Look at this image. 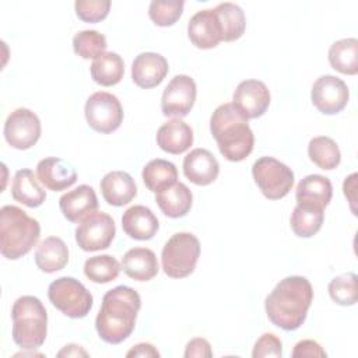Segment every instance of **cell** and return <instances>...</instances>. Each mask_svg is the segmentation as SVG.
Instances as JSON below:
<instances>
[{
	"instance_id": "cell-34",
	"label": "cell",
	"mask_w": 358,
	"mask_h": 358,
	"mask_svg": "<svg viewBox=\"0 0 358 358\" xmlns=\"http://www.w3.org/2000/svg\"><path fill=\"white\" fill-rule=\"evenodd\" d=\"M122 266L110 255L92 256L84 263V274L88 280L96 284H106L117 278Z\"/></svg>"
},
{
	"instance_id": "cell-13",
	"label": "cell",
	"mask_w": 358,
	"mask_h": 358,
	"mask_svg": "<svg viewBox=\"0 0 358 358\" xmlns=\"http://www.w3.org/2000/svg\"><path fill=\"white\" fill-rule=\"evenodd\" d=\"M196 83L186 74L175 76L165 87L161 98V110L165 116H186L196 101Z\"/></svg>"
},
{
	"instance_id": "cell-25",
	"label": "cell",
	"mask_w": 358,
	"mask_h": 358,
	"mask_svg": "<svg viewBox=\"0 0 358 358\" xmlns=\"http://www.w3.org/2000/svg\"><path fill=\"white\" fill-rule=\"evenodd\" d=\"M155 201L166 217L180 218L190 211L193 196L185 183L176 182L172 186L155 193Z\"/></svg>"
},
{
	"instance_id": "cell-40",
	"label": "cell",
	"mask_w": 358,
	"mask_h": 358,
	"mask_svg": "<svg viewBox=\"0 0 358 358\" xmlns=\"http://www.w3.org/2000/svg\"><path fill=\"white\" fill-rule=\"evenodd\" d=\"M326 351L320 347L319 343L313 341V340H302L299 343H296V345L294 347L292 351V357L298 358V357H326Z\"/></svg>"
},
{
	"instance_id": "cell-41",
	"label": "cell",
	"mask_w": 358,
	"mask_h": 358,
	"mask_svg": "<svg viewBox=\"0 0 358 358\" xmlns=\"http://www.w3.org/2000/svg\"><path fill=\"white\" fill-rule=\"evenodd\" d=\"M185 357L186 358H192V357H197V358L207 357V358H210V357H213L211 345L206 338H201V337L193 338L186 344Z\"/></svg>"
},
{
	"instance_id": "cell-44",
	"label": "cell",
	"mask_w": 358,
	"mask_h": 358,
	"mask_svg": "<svg viewBox=\"0 0 358 358\" xmlns=\"http://www.w3.org/2000/svg\"><path fill=\"white\" fill-rule=\"evenodd\" d=\"M59 357H78V355H83V357H87L88 354L80 347V345H76V344H69L66 345L62 351H59L57 354Z\"/></svg>"
},
{
	"instance_id": "cell-4",
	"label": "cell",
	"mask_w": 358,
	"mask_h": 358,
	"mask_svg": "<svg viewBox=\"0 0 358 358\" xmlns=\"http://www.w3.org/2000/svg\"><path fill=\"white\" fill-rule=\"evenodd\" d=\"M39 222L17 206L0 210V250L3 257L17 260L25 256L38 242Z\"/></svg>"
},
{
	"instance_id": "cell-42",
	"label": "cell",
	"mask_w": 358,
	"mask_h": 358,
	"mask_svg": "<svg viewBox=\"0 0 358 358\" xmlns=\"http://www.w3.org/2000/svg\"><path fill=\"white\" fill-rule=\"evenodd\" d=\"M126 357H159V352L152 344L140 343V344H136L131 350H129Z\"/></svg>"
},
{
	"instance_id": "cell-35",
	"label": "cell",
	"mask_w": 358,
	"mask_h": 358,
	"mask_svg": "<svg viewBox=\"0 0 358 358\" xmlns=\"http://www.w3.org/2000/svg\"><path fill=\"white\" fill-rule=\"evenodd\" d=\"M106 38L95 29H84L74 35L73 49L74 53L83 59H96L106 50Z\"/></svg>"
},
{
	"instance_id": "cell-37",
	"label": "cell",
	"mask_w": 358,
	"mask_h": 358,
	"mask_svg": "<svg viewBox=\"0 0 358 358\" xmlns=\"http://www.w3.org/2000/svg\"><path fill=\"white\" fill-rule=\"evenodd\" d=\"M185 1L182 0H168V1H151L148 7V15L152 22L158 27L173 25L183 13Z\"/></svg>"
},
{
	"instance_id": "cell-30",
	"label": "cell",
	"mask_w": 358,
	"mask_h": 358,
	"mask_svg": "<svg viewBox=\"0 0 358 358\" xmlns=\"http://www.w3.org/2000/svg\"><path fill=\"white\" fill-rule=\"evenodd\" d=\"M330 66L348 76L358 73V41L355 38H344L336 41L329 49Z\"/></svg>"
},
{
	"instance_id": "cell-32",
	"label": "cell",
	"mask_w": 358,
	"mask_h": 358,
	"mask_svg": "<svg viewBox=\"0 0 358 358\" xmlns=\"http://www.w3.org/2000/svg\"><path fill=\"white\" fill-rule=\"evenodd\" d=\"M323 211L324 208L320 207L296 204L289 218L294 234L299 238H310L317 234L324 220Z\"/></svg>"
},
{
	"instance_id": "cell-7",
	"label": "cell",
	"mask_w": 358,
	"mask_h": 358,
	"mask_svg": "<svg viewBox=\"0 0 358 358\" xmlns=\"http://www.w3.org/2000/svg\"><path fill=\"white\" fill-rule=\"evenodd\" d=\"M48 298L56 309L71 319L85 317L94 302L91 292L73 277H60L52 281Z\"/></svg>"
},
{
	"instance_id": "cell-9",
	"label": "cell",
	"mask_w": 358,
	"mask_h": 358,
	"mask_svg": "<svg viewBox=\"0 0 358 358\" xmlns=\"http://www.w3.org/2000/svg\"><path fill=\"white\" fill-rule=\"evenodd\" d=\"M85 119L88 126L103 134L117 130L123 122V108L117 96L110 92L98 91L85 102Z\"/></svg>"
},
{
	"instance_id": "cell-15",
	"label": "cell",
	"mask_w": 358,
	"mask_h": 358,
	"mask_svg": "<svg viewBox=\"0 0 358 358\" xmlns=\"http://www.w3.org/2000/svg\"><path fill=\"white\" fill-rule=\"evenodd\" d=\"M190 42L199 49H213L222 41L221 22L214 8L197 11L187 24Z\"/></svg>"
},
{
	"instance_id": "cell-12",
	"label": "cell",
	"mask_w": 358,
	"mask_h": 358,
	"mask_svg": "<svg viewBox=\"0 0 358 358\" xmlns=\"http://www.w3.org/2000/svg\"><path fill=\"white\" fill-rule=\"evenodd\" d=\"M348 98L350 91L347 84L336 76H322L312 85V103L324 115H336L341 112L347 106Z\"/></svg>"
},
{
	"instance_id": "cell-33",
	"label": "cell",
	"mask_w": 358,
	"mask_h": 358,
	"mask_svg": "<svg viewBox=\"0 0 358 358\" xmlns=\"http://www.w3.org/2000/svg\"><path fill=\"white\" fill-rule=\"evenodd\" d=\"M310 161L323 171H331L340 165L341 152L337 143L327 136L313 137L308 144Z\"/></svg>"
},
{
	"instance_id": "cell-39",
	"label": "cell",
	"mask_w": 358,
	"mask_h": 358,
	"mask_svg": "<svg viewBox=\"0 0 358 358\" xmlns=\"http://www.w3.org/2000/svg\"><path fill=\"white\" fill-rule=\"evenodd\" d=\"M282 355V344L281 340L273 333H264L255 343L252 357L263 358V357H281Z\"/></svg>"
},
{
	"instance_id": "cell-28",
	"label": "cell",
	"mask_w": 358,
	"mask_h": 358,
	"mask_svg": "<svg viewBox=\"0 0 358 358\" xmlns=\"http://www.w3.org/2000/svg\"><path fill=\"white\" fill-rule=\"evenodd\" d=\"M91 77L92 80L103 87H112L122 81L124 74L123 59L115 52H105L91 64Z\"/></svg>"
},
{
	"instance_id": "cell-1",
	"label": "cell",
	"mask_w": 358,
	"mask_h": 358,
	"mask_svg": "<svg viewBox=\"0 0 358 358\" xmlns=\"http://www.w3.org/2000/svg\"><path fill=\"white\" fill-rule=\"evenodd\" d=\"M312 301L313 288L309 280L302 275H289L282 278L267 295L264 309L274 326L292 331L303 324Z\"/></svg>"
},
{
	"instance_id": "cell-8",
	"label": "cell",
	"mask_w": 358,
	"mask_h": 358,
	"mask_svg": "<svg viewBox=\"0 0 358 358\" xmlns=\"http://www.w3.org/2000/svg\"><path fill=\"white\" fill-rule=\"evenodd\" d=\"M253 179L268 200L285 197L294 186V172L273 157H262L252 166Z\"/></svg>"
},
{
	"instance_id": "cell-18",
	"label": "cell",
	"mask_w": 358,
	"mask_h": 358,
	"mask_svg": "<svg viewBox=\"0 0 358 358\" xmlns=\"http://www.w3.org/2000/svg\"><path fill=\"white\" fill-rule=\"evenodd\" d=\"M183 173L192 183L207 186L217 179L220 164L208 150L194 148L183 159Z\"/></svg>"
},
{
	"instance_id": "cell-6",
	"label": "cell",
	"mask_w": 358,
	"mask_h": 358,
	"mask_svg": "<svg viewBox=\"0 0 358 358\" xmlns=\"http://www.w3.org/2000/svg\"><path fill=\"white\" fill-rule=\"evenodd\" d=\"M199 256L200 242L193 234H173L161 253L164 273L171 278H185L194 271Z\"/></svg>"
},
{
	"instance_id": "cell-16",
	"label": "cell",
	"mask_w": 358,
	"mask_h": 358,
	"mask_svg": "<svg viewBox=\"0 0 358 358\" xmlns=\"http://www.w3.org/2000/svg\"><path fill=\"white\" fill-rule=\"evenodd\" d=\"M169 71L166 59L154 52H143L131 63V78L140 88H154L159 85Z\"/></svg>"
},
{
	"instance_id": "cell-20",
	"label": "cell",
	"mask_w": 358,
	"mask_h": 358,
	"mask_svg": "<svg viewBox=\"0 0 358 358\" xmlns=\"http://www.w3.org/2000/svg\"><path fill=\"white\" fill-rule=\"evenodd\" d=\"M122 228L124 234L133 239L148 241L158 232L159 222L151 208L137 204L123 213Z\"/></svg>"
},
{
	"instance_id": "cell-21",
	"label": "cell",
	"mask_w": 358,
	"mask_h": 358,
	"mask_svg": "<svg viewBox=\"0 0 358 358\" xmlns=\"http://www.w3.org/2000/svg\"><path fill=\"white\" fill-rule=\"evenodd\" d=\"M99 186L105 201L115 207L130 203L137 194V186L134 179L124 171L108 172L101 179Z\"/></svg>"
},
{
	"instance_id": "cell-10",
	"label": "cell",
	"mask_w": 358,
	"mask_h": 358,
	"mask_svg": "<svg viewBox=\"0 0 358 358\" xmlns=\"http://www.w3.org/2000/svg\"><path fill=\"white\" fill-rule=\"evenodd\" d=\"M115 235V221L103 211L88 214L76 228V242L84 252H96L109 248Z\"/></svg>"
},
{
	"instance_id": "cell-17",
	"label": "cell",
	"mask_w": 358,
	"mask_h": 358,
	"mask_svg": "<svg viewBox=\"0 0 358 358\" xmlns=\"http://www.w3.org/2000/svg\"><path fill=\"white\" fill-rule=\"evenodd\" d=\"M36 176L39 182L52 192L66 190L77 180L74 168L62 158L48 157L38 162Z\"/></svg>"
},
{
	"instance_id": "cell-43",
	"label": "cell",
	"mask_w": 358,
	"mask_h": 358,
	"mask_svg": "<svg viewBox=\"0 0 358 358\" xmlns=\"http://www.w3.org/2000/svg\"><path fill=\"white\" fill-rule=\"evenodd\" d=\"M355 183H357V173H352V175H350L348 178H345L344 185H343L344 194H345V197L348 199V201H350V204H351V210H352L354 214H357V213H355V207H354L355 196L352 194V193L355 192V187H357Z\"/></svg>"
},
{
	"instance_id": "cell-19",
	"label": "cell",
	"mask_w": 358,
	"mask_h": 358,
	"mask_svg": "<svg viewBox=\"0 0 358 358\" xmlns=\"http://www.w3.org/2000/svg\"><path fill=\"white\" fill-rule=\"evenodd\" d=\"M59 207L66 220L70 222H78L88 214L96 211L98 197L91 186L80 185L60 197Z\"/></svg>"
},
{
	"instance_id": "cell-22",
	"label": "cell",
	"mask_w": 358,
	"mask_h": 358,
	"mask_svg": "<svg viewBox=\"0 0 358 358\" xmlns=\"http://www.w3.org/2000/svg\"><path fill=\"white\" fill-rule=\"evenodd\" d=\"M157 144L168 154H182L193 144V130L182 119H171L158 129Z\"/></svg>"
},
{
	"instance_id": "cell-11",
	"label": "cell",
	"mask_w": 358,
	"mask_h": 358,
	"mask_svg": "<svg viewBox=\"0 0 358 358\" xmlns=\"http://www.w3.org/2000/svg\"><path fill=\"white\" fill-rule=\"evenodd\" d=\"M41 137V120L27 108L13 110L4 122V138L17 150L34 147Z\"/></svg>"
},
{
	"instance_id": "cell-27",
	"label": "cell",
	"mask_w": 358,
	"mask_h": 358,
	"mask_svg": "<svg viewBox=\"0 0 358 358\" xmlns=\"http://www.w3.org/2000/svg\"><path fill=\"white\" fill-rule=\"evenodd\" d=\"M11 196L15 201L35 208L46 200V193L38 183L31 169H18L11 185Z\"/></svg>"
},
{
	"instance_id": "cell-24",
	"label": "cell",
	"mask_w": 358,
	"mask_h": 358,
	"mask_svg": "<svg viewBox=\"0 0 358 358\" xmlns=\"http://www.w3.org/2000/svg\"><path fill=\"white\" fill-rule=\"evenodd\" d=\"M122 268L136 281H150L158 274V260L155 253L148 248L129 249L122 257Z\"/></svg>"
},
{
	"instance_id": "cell-2",
	"label": "cell",
	"mask_w": 358,
	"mask_h": 358,
	"mask_svg": "<svg viewBox=\"0 0 358 358\" xmlns=\"http://www.w3.org/2000/svg\"><path fill=\"white\" fill-rule=\"evenodd\" d=\"M141 308L138 292L127 285L109 289L103 298L95 319L98 336L109 344L124 341L134 330L137 313Z\"/></svg>"
},
{
	"instance_id": "cell-3",
	"label": "cell",
	"mask_w": 358,
	"mask_h": 358,
	"mask_svg": "<svg viewBox=\"0 0 358 358\" xmlns=\"http://www.w3.org/2000/svg\"><path fill=\"white\" fill-rule=\"evenodd\" d=\"M210 130L225 159L239 162L250 155L255 145L253 131L248 119L232 103H222L213 112Z\"/></svg>"
},
{
	"instance_id": "cell-29",
	"label": "cell",
	"mask_w": 358,
	"mask_h": 358,
	"mask_svg": "<svg viewBox=\"0 0 358 358\" xmlns=\"http://www.w3.org/2000/svg\"><path fill=\"white\" fill-rule=\"evenodd\" d=\"M143 182L148 190L152 193H158L178 180V169L175 164L166 161V159H151L141 172Z\"/></svg>"
},
{
	"instance_id": "cell-26",
	"label": "cell",
	"mask_w": 358,
	"mask_h": 358,
	"mask_svg": "<svg viewBox=\"0 0 358 358\" xmlns=\"http://www.w3.org/2000/svg\"><path fill=\"white\" fill-rule=\"evenodd\" d=\"M69 262V248L59 236L43 239L35 252V263L43 273L52 274L66 267Z\"/></svg>"
},
{
	"instance_id": "cell-38",
	"label": "cell",
	"mask_w": 358,
	"mask_h": 358,
	"mask_svg": "<svg viewBox=\"0 0 358 358\" xmlns=\"http://www.w3.org/2000/svg\"><path fill=\"white\" fill-rule=\"evenodd\" d=\"M77 17L84 22H99L106 18L110 8L109 0H77L74 3Z\"/></svg>"
},
{
	"instance_id": "cell-14",
	"label": "cell",
	"mask_w": 358,
	"mask_h": 358,
	"mask_svg": "<svg viewBox=\"0 0 358 358\" xmlns=\"http://www.w3.org/2000/svg\"><path fill=\"white\" fill-rule=\"evenodd\" d=\"M232 105L248 120L260 117L270 105V91L263 81L245 80L235 90Z\"/></svg>"
},
{
	"instance_id": "cell-5",
	"label": "cell",
	"mask_w": 358,
	"mask_h": 358,
	"mask_svg": "<svg viewBox=\"0 0 358 358\" xmlns=\"http://www.w3.org/2000/svg\"><path fill=\"white\" fill-rule=\"evenodd\" d=\"M13 340L24 350L39 348L48 334V312L39 298L20 296L13 308Z\"/></svg>"
},
{
	"instance_id": "cell-23",
	"label": "cell",
	"mask_w": 358,
	"mask_h": 358,
	"mask_svg": "<svg viewBox=\"0 0 358 358\" xmlns=\"http://www.w3.org/2000/svg\"><path fill=\"white\" fill-rule=\"evenodd\" d=\"M333 196V186L329 178L322 175H308L296 186L295 199L299 206L326 208Z\"/></svg>"
},
{
	"instance_id": "cell-36",
	"label": "cell",
	"mask_w": 358,
	"mask_h": 358,
	"mask_svg": "<svg viewBox=\"0 0 358 358\" xmlns=\"http://www.w3.org/2000/svg\"><path fill=\"white\" fill-rule=\"evenodd\" d=\"M329 295L338 305H343V306L355 305L358 301L357 274L345 273L334 277L329 282Z\"/></svg>"
},
{
	"instance_id": "cell-31",
	"label": "cell",
	"mask_w": 358,
	"mask_h": 358,
	"mask_svg": "<svg viewBox=\"0 0 358 358\" xmlns=\"http://www.w3.org/2000/svg\"><path fill=\"white\" fill-rule=\"evenodd\" d=\"M222 28V41L232 42L239 39L246 28L243 10L235 3H220L214 8Z\"/></svg>"
}]
</instances>
